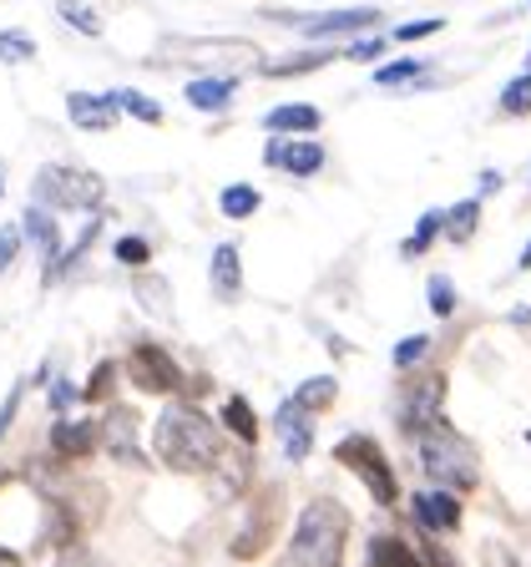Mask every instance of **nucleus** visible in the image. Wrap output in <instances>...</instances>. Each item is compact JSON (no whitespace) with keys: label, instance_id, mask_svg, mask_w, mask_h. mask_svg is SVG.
I'll list each match as a JSON object with an SVG mask.
<instances>
[{"label":"nucleus","instance_id":"obj_46","mask_svg":"<svg viewBox=\"0 0 531 567\" xmlns=\"http://www.w3.org/2000/svg\"><path fill=\"white\" fill-rule=\"evenodd\" d=\"M0 193H6V177H0Z\"/></svg>","mask_w":531,"mask_h":567},{"label":"nucleus","instance_id":"obj_42","mask_svg":"<svg viewBox=\"0 0 531 567\" xmlns=\"http://www.w3.org/2000/svg\"><path fill=\"white\" fill-rule=\"evenodd\" d=\"M71 401H76V390H71L66 380H56V390H51V405H56V411H66Z\"/></svg>","mask_w":531,"mask_h":567},{"label":"nucleus","instance_id":"obj_34","mask_svg":"<svg viewBox=\"0 0 531 567\" xmlns=\"http://www.w3.org/2000/svg\"><path fill=\"white\" fill-rule=\"evenodd\" d=\"M430 309H436L440 319L456 315V289H450V279H440V274L430 279Z\"/></svg>","mask_w":531,"mask_h":567},{"label":"nucleus","instance_id":"obj_2","mask_svg":"<svg viewBox=\"0 0 531 567\" xmlns=\"http://www.w3.org/2000/svg\"><path fill=\"white\" fill-rule=\"evenodd\" d=\"M344 547H350V507L334 496H314L299 512L283 567H344Z\"/></svg>","mask_w":531,"mask_h":567},{"label":"nucleus","instance_id":"obj_27","mask_svg":"<svg viewBox=\"0 0 531 567\" xmlns=\"http://www.w3.org/2000/svg\"><path fill=\"white\" fill-rule=\"evenodd\" d=\"M35 56V41L25 31H0V61H11V66H21V61Z\"/></svg>","mask_w":531,"mask_h":567},{"label":"nucleus","instance_id":"obj_4","mask_svg":"<svg viewBox=\"0 0 531 567\" xmlns=\"http://www.w3.org/2000/svg\"><path fill=\"white\" fill-rule=\"evenodd\" d=\"M35 208L46 213H96L106 198V183L96 173H86V167H41L35 173Z\"/></svg>","mask_w":531,"mask_h":567},{"label":"nucleus","instance_id":"obj_20","mask_svg":"<svg viewBox=\"0 0 531 567\" xmlns=\"http://www.w3.org/2000/svg\"><path fill=\"white\" fill-rule=\"evenodd\" d=\"M476 224H481V203L476 198H466V203H456L450 213H440V228H446L450 244H471Z\"/></svg>","mask_w":531,"mask_h":567},{"label":"nucleus","instance_id":"obj_28","mask_svg":"<svg viewBox=\"0 0 531 567\" xmlns=\"http://www.w3.org/2000/svg\"><path fill=\"white\" fill-rule=\"evenodd\" d=\"M436 234H440V213L430 208V213L420 218V224H415V238L405 244V259H420V254L430 248V238H436Z\"/></svg>","mask_w":531,"mask_h":567},{"label":"nucleus","instance_id":"obj_14","mask_svg":"<svg viewBox=\"0 0 531 567\" xmlns=\"http://www.w3.org/2000/svg\"><path fill=\"white\" fill-rule=\"evenodd\" d=\"M410 512L425 532H456L460 527V502L450 492H420L410 502Z\"/></svg>","mask_w":531,"mask_h":567},{"label":"nucleus","instance_id":"obj_1","mask_svg":"<svg viewBox=\"0 0 531 567\" xmlns=\"http://www.w3.org/2000/svg\"><path fill=\"white\" fill-rule=\"evenodd\" d=\"M153 441H157V461H163L167 472H183V476H208L228 451L223 431H218L198 405H173V411H163Z\"/></svg>","mask_w":531,"mask_h":567},{"label":"nucleus","instance_id":"obj_10","mask_svg":"<svg viewBox=\"0 0 531 567\" xmlns=\"http://www.w3.org/2000/svg\"><path fill=\"white\" fill-rule=\"evenodd\" d=\"M269 21H283V25H299L309 35H334V31H365V25L379 21V11H330V16H279V11H263Z\"/></svg>","mask_w":531,"mask_h":567},{"label":"nucleus","instance_id":"obj_11","mask_svg":"<svg viewBox=\"0 0 531 567\" xmlns=\"http://www.w3.org/2000/svg\"><path fill=\"white\" fill-rule=\"evenodd\" d=\"M102 446L112 451L117 461H127V466H142V451H137V411H127V405H112L102 421Z\"/></svg>","mask_w":531,"mask_h":567},{"label":"nucleus","instance_id":"obj_12","mask_svg":"<svg viewBox=\"0 0 531 567\" xmlns=\"http://www.w3.org/2000/svg\"><path fill=\"white\" fill-rule=\"evenodd\" d=\"M263 163L283 167V173H294V177H314L319 167H324V147H319V142H279L273 137L269 147H263Z\"/></svg>","mask_w":531,"mask_h":567},{"label":"nucleus","instance_id":"obj_29","mask_svg":"<svg viewBox=\"0 0 531 567\" xmlns=\"http://www.w3.org/2000/svg\"><path fill=\"white\" fill-rule=\"evenodd\" d=\"M501 112H511V117H527V112H531V76H517V82L501 92Z\"/></svg>","mask_w":531,"mask_h":567},{"label":"nucleus","instance_id":"obj_35","mask_svg":"<svg viewBox=\"0 0 531 567\" xmlns=\"http://www.w3.org/2000/svg\"><path fill=\"white\" fill-rule=\"evenodd\" d=\"M410 76H420V61H395V66H379L375 71L379 86H400V82H410Z\"/></svg>","mask_w":531,"mask_h":567},{"label":"nucleus","instance_id":"obj_13","mask_svg":"<svg viewBox=\"0 0 531 567\" xmlns=\"http://www.w3.org/2000/svg\"><path fill=\"white\" fill-rule=\"evenodd\" d=\"M96 446H102V425L96 421H61L56 431H51V451H56L61 461H82V456H92Z\"/></svg>","mask_w":531,"mask_h":567},{"label":"nucleus","instance_id":"obj_21","mask_svg":"<svg viewBox=\"0 0 531 567\" xmlns=\"http://www.w3.org/2000/svg\"><path fill=\"white\" fill-rule=\"evenodd\" d=\"M369 567H425V563L400 537H375V543H369Z\"/></svg>","mask_w":531,"mask_h":567},{"label":"nucleus","instance_id":"obj_6","mask_svg":"<svg viewBox=\"0 0 531 567\" xmlns=\"http://www.w3.org/2000/svg\"><path fill=\"white\" fill-rule=\"evenodd\" d=\"M279 517H283V486H263V492L248 502V522L238 527V537H233L238 563H253V557L269 553L273 537H279Z\"/></svg>","mask_w":531,"mask_h":567},{"label":"nucleus","instance_id":"obj_23","mask_svg":"<svg viewBox=\"0 0 531 567\" xmlns=\"http://www.w3.org/2000/svg\"><path fill=\"white\" fill-rule=\"evenodd\" d=\"M223 425L233 431L243 446H253L259 441V415H253V405L243 401V395H228V405H223Z\"/></svg>","mask_w":531,"mask_h":567},{"label":"nucleus","instance_id":"obj_38","mask_svg":"<svg viewBox=\"0 0 531 567\" xmlns=\"http://www.w3.org/2000/svg\"><path fill=\"white\" fill-rule=\"evenodd\" d=\"M446 21H410V25H400L395 31V41H425V35H436Z\"/></svg>","mask_w":531,"mask_h":567},{"label":"nucleus","instance_id":"obj_26","mask_svg":"<svg viewBox=\"0 0 531 567\" xmlns=\"http://www.w3.org/2000/svg\"><path fill=\"white\" fill-rule=\"evenodd\" d=\"M137 295H142V305H153L163 319L173 315V295H167L163 279H153V274H137Z\"/></svg>","mask_w":531,"mask_h":567},{"label":"nucleus","instance_id":"obj_44","mask_svg":"<svg viewBox=\"0 0 531 567\" xmlns=\"http://www.w3.org/2000/svg\"><path fill=\"white\" fill-rule=\"evenodd\" d=\"M511 319H517V324H531V309H511Z\"/></svg>","mask_w":531,"mask_h":567},{"label":"nucleus","instance_id":"obj_31","mask_svg":"<svg viewBox=\"0 0 531 567\" xmlns=\"http://www.w3.org/2000/svg\"><path fill=\"white\" fill-rule=\"evenodd\" d=\"M425 350H430V340H425V334H410L405 344H395V365H400V370H415V365L425 360Z\"/></svg>","mask_w":531,"mask_h":567},{"label":"nucleus","instance_id":"obj_3","mask_svg":"<svg viewBox=\"0 0 531 567\" xmlns=\"http://www.w3.org/2000/svg\"><path fill=\"white\" fill-rule=\"evenodd\" d=\"M420 466L425 476L440 486V492H476L481 486V456H476V446L466 436H460L456 425L436 421L430 431H420Z\"/></svg>","mask_w":531,"mask_h":567},{"label":"nucleus","instance_id":"obj_17","mask_svg":"<svg viewBox=\"0 0 531 567\" xmlns=\"http://www.w3.org/2000/svg\"><path fill=\"white\" fill-rule=\"evenodd\" d=\"M263 127H269V132H314L319 127V106L283 102V106H273L269 117H263Z\"/></svg>","mask_w":531,"mask_h":567},{"label":"nucleus","instance_id":"obj_39","mask_svg":"<svg viewBox=\"0 0 531 567\" xmlns=\"http://www.w3.org/2000/svg\"><path fill=\"white\" fill-rule=\"evenodd\" d=\"M15 411H21V385L6 395V411H0V441H6V431H11V421H15Z\"/></svg>","mask_w":531,"mask_h":567},{"label":"nucleus","instance_id":"obj_9","mask_svg":"<svg viewBox=\"0 0 531 567\" xmlns=\"http://www.w3.org/2000/svg\"><path fill=\"white\" fill-rule=\"evenodd\" d=\"M273 431H279V441H283V456L289 461H304L309 451H314V415H304L294 405V395L273 411Z\"/></svg>","mask_w":531,"mask_h":567},{"label":"nucleus","instance_id":"obj_33","mask_svg":"<svg viewBox=\"0 0 531 567\" xmlns=\"http://www.w3.org/2000/svg\"><path fill=\"white\" fill-rule=\"evenodd\" d=\"M330 51H309V56H294V61H273L269 76H294V71H309V66H324Z\"/></svg>","mask_w":531,"mask_h":567},{"label":"nucleus","instance_id":"obj_37","mask_svg":"<svg viewBox=\"0 0 531 567\" xmlns=\"http://www.w3.org/2000/svg\"><path fill=\"white\" fill-rule=\"evenodd\" d=\"M15 254H21V228H0V274L15 264Z\"/></svg>","mask_w":531,"mask_h":567},{"label":"nucleus","instance_id":"obj_45","mask_svg":"<svg viewBox=\"0 0 531 567\" xmlns=\"http://www.w3.org/2000/svg\"><path fill=\"white\" fill-rule=\"evenodd\" d=\"M521 269H531V244H527V254H521Z\"/></svg>","mask_w":531,"mask_h":567},{"label":"nucleus","instance_id":"obj_15","mask_svg":"<svg viewBox=\"0 0 531 567\" xmlns=\"http://www.w3.org/2000/svg\"><path fill=\"white\" fill-rule=\"evenodd\" d=\"M66 112H71V122H76V127H86V132L117 127V102H112V92H106V96L71 92V96H66Z\"/></svg>","mask_w":531,"mask_h":567},{"label":"nucleus","instance_id":"obj_41","mask_svg":"<svg viewBox=\"0 0 531 567\" xmlns=\"http://www.w3.org/2000/svg\"><path fill=\"white\" fill-rule=\"evenodd\" d=\"M486 567H517V563H511V553L501 543H486Z\"/></svg>","mask_w":531,"mask_h":567},{"label":"nucleus","instance_id":"obj_36","mask_svg":"<svg viewBox=\"0 0 531 567\" xmlns=\"http://www.w3.org/2000/svg\"><path fill=\"white\" fill-rule=\"evenodd\" d=\"M117 259L132 264V269H142V264L153 259V248H147V238H117Z\"/></svg>","mask_w":531,"mask_h":567},{"label":"nucleus","instance_id":"obj_25","mask_svg":"<svg viewBox=\"0 0 531 567\" xmlns=\"http://www.w3.org/2000/svg\"><path fill=\"white\" fill-rule=\"evenodd\" d=\"M56 16H61L66 25H76V31H86V35H102V16H96L86 0H61Z\"/></svg>","mask_w":531,"mask_h":567},{"label":"nucleus","instance_id":"obj_19","mask_svg":"<svg viewBox=\"0 0 531 567\" xmlns=\"http://www.w3.org/2000/svg\"><path fill=\"white\" fill-rule=\"evenodd\" d=\"M334 395H340V380H334V375H314V380H304V385L294 390V405L304 415H324L334 405Z\"/></svg>","mask_w":531,"mask_h":567},{"label":"nucleus","instance_id":"obj_22","mask_svg":"<svg viewBox=\"0 0 531 567\" xmlns=\"http://www.w3.org/2000/svg\"><path fill=\"white\" fill-rule=\"evenodd\" d=\"M25 234H31L35 244H41V254H46L51 264L61 259V234H56V218H51L46 208H35V203L25 208Z\"/></svg>","mask_w":531,"mask_h":567},{"label":"nucleus","instance_id":"obj_32","mask_svg":"<svg viewBox=\"0 0 531 567\" xmlns=\"http://www.w3.org/2000/svg\"><path fill=\"white\" fill-rule=\"evenodd\" d=\"M112 380H117V360H102V365H96V375H92V385H86L82 395H86V401H106Z\"/></svg>","mask_w":531,"mask_h":567},{"label":"nucleus","instance_id":"obj_24","mask_svg":"<svg viewBox=\"0 0 531 567\" xmlns=\"http://www.w3.org/2000/svg\"><path fill=\"white\" fill-rule=\"evenodd\" d=\"M218 208H223L228 218H253V213H259V188H248V183H233V188H223Z\"/></svg>","mask_w":531,"mask_h":567},{"label":"nucleus","instance_id":"obj_18","mask_svg":"<svg viewBox=\"0 0 531 567\" xmlns=\"http://www.w3.org/2000/svg\"><path fill=\"white\" fill-rule=\"evenodd\" d=\"M233 86L238 82H228V76H198V82H188V102L198 112H223L233 102Z\"/></svg>","mask_w":531,"mask_h":567},{"label":"nucleus","instance_id":"obj_5","mask_svg":"<svg viewBox=\"0 0 531 567\" xmlns=\"http://www.w3.org/2000/svg\"><path fill=\"white\" fill-rule=\"evenodd\" d=\"M334 461H340V466H350V472L369 486V496H375L379 507H395V502H400L395 466H389V456L379 451L375 436H344L340 446H334Z\"/></svg>","mask_w":531,"mask_h":567},{"label":"nucleus","instance_id":"obj_30","mask_svg":"<svg viewBox=\"0 0 531 567\" xmlns=\"http://www.w3.org/2000/svg\"><path fill=\"white\" fill-rule=\"evenodd\" d=\"M112 102H117V106H127L132 117H142V122H163V106H157L153 96H137V92H112Z\"/></svg>","mask_w":531,"mask_h":567},{"label":"nucleus","instance_id":"obj_40","mask_svg":"<svg viewBox=\"0 0 531 567\" xmlns=\"http://www.w3.org/2000/svg\"><path fill=\"white\" fill-rule=\"evenodd\" d=\"M379 51H385V41H354V47L344 51V56H350V61H375Z\"/></svg>","mask_w":531,"mask_h":567},{"label":"nucleus","instance_id":"obj_7","mask_svg":"<svg viewBox=\"0 0 531 567\" xmlns=\"http://www.w3.org/2000/svg\"><path fill=\"white\" fill-rule=\"evenodd\" d=\"M440 405H446V375L440 370H415L400 385V431L405 436H420L440 421Z\"/></svg>","mask_w":531,"mask_h":567},{"label":"nucleus","instance_id":"obj_16","mask_svg":"<svg viewBox=\"0 0 531 567\" xmlns=\"http://www.w3.org/2000/svg\"><path fill=\"white\" fill-rule=\"evenodd\" d=\"M212 295L233 305L243 295V259H238V244H218L212 248Z\"/></svg>","mask_w":531,"mask_h":567},{"label":"nucleus","instance_id":"obj_43","mask_svg":"<svg viewBox=\"0 0 531 567\" xmlns=\"http://www.w3.org/2000/svg\"><path fill=\"white\" fill-rule=\"evenodd\" d=\"M0 567H21V557H15L11 547H0Z\"/></svg>","mask_w":531,"mask_h":567},{"label":"nucleus","instance_id":"obj_8","mask_svg":"<svg viewBox=\"0 0 531 567\" xmlns=\"http://www.w3.org/2000/svg\"><path fill=\"white\" fill-rule=\"evenodd\" d=\"M127 375L137 390L147 395H177V390H188V375L177 370V360L163 350V344H137L127 354Z\"/></svg>","mask_w":531,"mask_h":567}]
</instances>
